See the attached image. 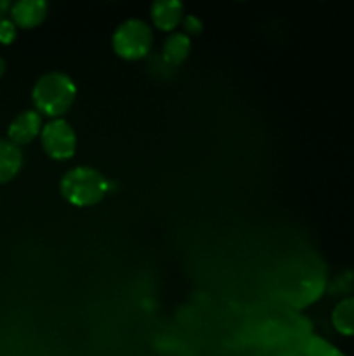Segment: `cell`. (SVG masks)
<instances>
[{"instance_id":"cell-4","label":"cell","mask_w":354,"mask_h":356,"mask_svg":"<svg viewBox=\"0 0 354 356\" xmlns=\"http://www.w3.org/2000/svg\"><path fill=\"white\" fill-rule=\"evenodd\" d=\"M42 148L51 159L68 160L76 152V132L65 118L47 122L40 134Z\"/></svg>"},{"instance_id":"cell-14","label":"cell","mask_w":354,"mask_h":356,"mask_svg":"<svg viewBox=\"0 0 354 356\" xmlns=\"http://www.w3.org/2000/svg\"><path fill=\"white\" fill-rule=\"evenodd\" d=\"M3 73H6V61H3L2 58H0V79L3 76Z\"/></svg>"},{"instance_id":"cell-2","label":"cell","mask_w":354,"mask_h":356,"mask_svg":"<svg viewBox=\"0 0 354 356\" xmlns=\"http://www.w3.org/2000/svg\"><path fill=\"white\" fill-rule=\"evenodd\" d=\"M62 198L75 207H90L103 200L110 191V181L97 169L78 165L69 169L59 184Z\"/></svg>"},{"instance_id":"cell-10","label":"cell","mask_w":354,"mask_h":356,"mask_svg":"<svg viewBox=\"0 0 354 356\" xmlns=\"http://www.w3.org/2000/svg\"><path fill=\"white\" fill-rule=\"evenodd\" d=\"M332 323L342 336H354V296L342 299L333 308Z\"/></svg>"},{"instance_id":"cell-13","label":"cell","mask_w":354,"mask_h":356,"mask_svg":"<svg viewBox=\"0 0 354 356\" xmlns=\"http://www.w3.org/2000/svg\"><path fill=\"white\" fill-rule=\"evenodd\" d=\"M7 13H10V3L6 0H0V21L6 19Z\"/></svg>"},{"instance_id":"cell-5","label":"cell","mask_w":354,"mask_h":356,"mask_svg":"<svg viewBox=\"0 0 354 356\" xmlns=\"http://www.w3.org/2000/svg\"><path fill=\"white\" fill-rule=\"evenodd\" d=\"M42 115L37 110H24L10 122L9 125V141L16 146L30 145L33 139H37L42 134Z\"/></svg>"},{"instance_id":"cell-3","label":"cell","mask_w":354,"mask_h":356,"mask_svg":"<svg viewBox=\"0 0 354 356\" xmlns=\"http://www.w3.org/2000/svg\"><path fill=\"white\" fill-rule=\"evenodd\" d=\"M113 51L118 58L127 59V61H135L142 59L149 54L153 45L151 28L142 19H127L115 30L113 38Z\"/></svg>"},{"instance_id":"cell-11","label":"cell","mask_w":354,"mask_h":356,"mask_svg":"<svg viewBox=\"0 0 354 356\" xmlns=\"http://www.w3.org/2000/svg\"><path fill=\"white\" fill-rule=\"evenodd\" d=\"M17 26L12 23V19H2L0 21V44L10 45L16 40Z\"/></svg>"},{"instance_id":"cell-12","label":"cell","mask_w":354,"mask_h":356,"mask_svg":"<svg viewBox=\"0 0 354 356\" xmlns=\"http://www.w3.org/2000/svg\"><path fill=\"white\" fill-rule=\"evenodd\" d=\"M183 26H184V33L189 37V35H198L201 33V30H203V23H201V19L198 16H194V14H186V16L183 17Z\"/></svg>"},{"instance_id":"cell-1","label":"cell","mask_w":354,"mask_h":356,"mask_svg":"<svg viewBox=\"0 0 354 356\" xmlns=\"http://www.w3.org/2000/svg\"><path fill=\"white\" fill-rule=\"evenodd\" d=\"M76 97V86L62 72H49L44 73L40 79L35 82L31 90V99H33L35 110L45 117L61 118L66 111L71 108Z\"/></svg>"},{"instance_id":"cell-7","label":"cell","mask_w":354,"mask_h":356,"mask_svg":"<svg viewBox=\"0 0 354 356\" xmlns=\"http://www.w3.org/2000/svg\"><path fill=\"white\" fill-rule=\"evenodd\" d=\"M153 24L162 31H174L184 17V6L177 0H156L149 9Z\"/></svg>"},{"instance_id":"cell-6","label":"cell","mask_w":354,"mask_h":356,"mask_svg":"<svg viewBox=\"0 0 354 356\" xmlns=\"http://www.w3.org/2000/svg\"><path fill=\"white\" fill-rule=\"evenodd\" d=\"M10 19L17 28L31 30L45 21L49 6L44 0H19L10 6Z\"/></svg>"},{"instance_id":"cell-8","label":"cell","mask_w":354,"mask_h":356,"mask_svg":"<svg viewBox=\"0 0 354 356\" xmlns=\"http://www.w3.org/2000/svg\"><path fill=\"white\" fill-rule=\"evenodd\" d=\"M23 167V153L19 146L9 139H0V184L9 183Z\"/></svg>"},{"instance_id":"cell-9","label":"cell","mask_w":354,"mask_h":356,"mask_svg":"<svg viewBox=\"0 0 354 356\" xmlns=\"http://www.w3.org/2000/svg\"><path fill=\"white\" fill-rule=\"evenodd\" d=\"M191 52V38L186 33H170L162 49V59L169 66H179L187 59Z\"/></svg>"}]
</instances>
